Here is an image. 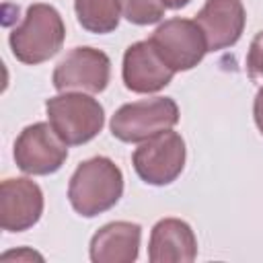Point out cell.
<instances>
[{
	"mask_svg": "<svg viewBox=\"0 0 263 263\" xmlns=\"http://www.w3.org/2000/svg\"><path fill=\"white\" fill-rule=\"evenodd\" d=\"M123 193L121 168L107 156H95L78 164L68 185V199L72 208L92 218L111 210Z\"/></svg>",
	"mask_w": 263,
	"mask_h": 263,
	"instance_id": "cell-1",
	"label": "cell"
},
{
	"mask_svg": "<svg viewBox=\"0 0 263 263\" xmlns=\"http://www.w3.org/2000/svg\"><path fill=\"white\" fill-rule=\"evenodd\" d=\"M66 37L60 12L49 4H33L27 8L25 21L10 33L12 55L23 64H41L53 58Z\"/></svg>",
	"mask_w": 263,
	"mask_h": 263,
	"instance_id": "cell-2",
	"label": "cell"
},
{
	"mask_svg": "<svg viewBox=\"0 0 263 263\" xmlns=\"http://www.w3.org/2000/svg\"><path fill=\"white\" fill-rule=\"evenodd\" d=\"M45 111L51 127L68 146L92 140L105 123L101 103L84 92H62L51 97L45 103Z\"/></svg>",
	"mask_w": 263,
	"mask_h": 263,
	"instance_id": "cell-3",
	"label": "cell"
},
{
	"mask_svg": "<svg viewBox=\"0 0 263 263\" xmlns=\"http://www.w3.org/2000/svg\"><path fill=\"white\" fill-rule=\"evenodd\" d=\"M179 121V107L168 97L142 99L127 103L111 117V134L127 144L144 142L160 132L171 129Z\"/></svg>",
	"mask_w": 263,
	"mask_h": 263,
	"instance_id": "cell-4",
	"label": "cell"
},
{
	"mask_svg": "<svg viewBox=\"0 0 263 263\" xmlns=\"http://www.w3.org/2000/svg\"><path fill=\"white\" fill-rule=\"evenodd\" d=\"M132 162L144 183L168 185L185 166V142L177 132H160L136 148Z\"/></svg>",
	"mask_w": 263,
	"mask_h": 263,
	"instance_id": "cell-5",
	"label": "cell"
},
{
	"mask_svg": "<svg viewBox=\"0 0 263 263\" xmlns=\"http://www.w3.org/2000/svg\"><path fill=\"white\" fill-rule=\"evenodd\" d=\"M150 41L158 51V55L175 72H185L195 68L208 51V43L199 25L189 18L164 21L152 33Z\"/></svg>",
	"mask_w": 263,
	"mask_h": 263,
	"instance_id": "cell-6",
	"label": "cell"
},
{
	"mask_svg": "<svg viewBox=\"0 0 263 263\" xmlns=\"http://www.w3.org/2000/svg\"><path fill=\"white\" fill-rule=\"evenodd\" d=\"M68 144L58 136L51 123H33L27 125L14 142V160L16 166L27 175H49L55 173L66 156Z\"/></svg>",
	"mask_w": 263,
	"mask_h": 263,
	"instance_id": "cell-7",
	"label": "cell"
},
{
	"mask_svg": "<svg viewBox=\"0 0 263 263\" xmlns=\"http://www.w3.org/2000/svg\"><path fill=\"white\" fill-rule=\"evenodd\" d=\"M111 62L95 47H74L53 70V86L60 92H101L107 88Z\"/></svg>",
	"mask_w": 263,
	"mask_h": 263,
	"instance_id": "cell-8",
	"label": "cell"
},
{
	"mask_svg": "<svg viewBox=\"0 0 263 263\" xmlns=\"http://www.w3.org/2000/svg\"><path fill=\"white\" fill-rule=\"evenodd\" d=\"M123 84L127 90L138 95H150L164 88L175 70L158 55L152 41H138L129 45L123 53Z\"/></svg>",
	"mask_w": 263,
	"mask_h": 263,
	"instance_id": "cell-9",
	"label": "cell"
},
{
	"mask_svg": "<svg viewBox=\"0 0 263 263\" xmlns=\"http://www.w3.org/2000/svg\"><path fill=\"white\" fill-rule=\"evenodd\" d=\"M43 214V193L31 179H4L0 185V226L23 232Z\"/></svg>",
	"mask_w": 263,
	"mask_h": 263,
	"instance_id": "cell-10",
	"label": "cell"
},
{
	"mask_svg": "<svg viewBox=\"0 0 263 263\" xmlns=\"http://www.w3.org/2000/svg\"><path fill=\"white\" fill-rule=\"evenodd\" d=\"M245 21L247 16L240 0H205L195 16V23L205 37L208 51L234 45L242 35Z\"/></svg>",
	"mask_w": 263,
	"mask_h": 263,
	"instance_id": "cell-11",
	"label": "cell"
},
{
	"mask_svg": "<svg viewBox=\"0 0 263 263\" xmlns=\"http://www.w3.org/2000/svg\"><path fill=\"white\" fill-rule=\"evenodd\" d=\"M197 255V240L191 226L179 218H164L154 224L148 245L152 263H191Z\"/></svg>",
	"mask_w": 263,
	"mask_h": 263,
	"instance_id": "cell-12",
	"label": "cell"
},
{
	"mask_svg": "<svg viewBox=\"0 0 263 263\" xmlns=\"http://www.w3.org/2000/svg\"><path fill=\"white\" fill-rule=\"evenodd\" d=\"M142 228L134 222L105 224L90 240V259L95 263H132L140 251Z\"/></svg>",
	"mask_w": 263,
	"mask_h": 263,
	"instance_id": "cell-13",
	"label": "cell"
},
{
	"mask_svg": "<svg viewBox=\"0 0 263 263\" xmlns=\"http://www.w3.org/2000/svg\"><path fill=\"white\" fill-rule=\"evenodd\" d=\"M74 10L82 29L90 33H111L119 25V0H74Z\"/></svg>",
	"mask_w": 263,
	"mask_h": 263,
	"instance_id": "cell-14",
	"label": "cell"
},
{
	"mask_svg": "<svg viewBox=\"0 0 263 263\" xmlns=\"http://www.w3.org/2000/svg\"><path fill=\"white\" fill-rule=\"evenodd\" d=\"M123 16L134 25H152L158 23L164 14L162 0H119Z\"/></svg>",
	"mask_w": 263,
	"mask_h": 263,
	"instance_id": "cell-15",
	"label": "cell"
},
{
	"mask_svg": "<svg viewBox=\"0 0 263 263\" xmlns=\"http://www.w3.org/2000/svg\"><path fill=\"white\" fill-rule=\"evenodd\" d=\"M247 72L253 82L263 84V31L255 35L247 55Z\"/></svg>",
	"mask_w": 263,
	"mask_h": 263,
	"instance_id": "cell-16",
	"label": "cell"
},
{
	"mask_svg": "<svg viewBox=\"0 0 263 263\" xmlns=\"http://www.w3.org/2000/svg\"><path fill=\"white\" fill-rule=\"evenodd\" d=\"M253 115H255V123L259 127V132L263 134V86L259 88L257 97H255V105H253Z\"/></svg>",
	"mask_w": 263,
	"mask_h": 263,
	"instance_id": "cell-17",
	"label": "cell"
},
{
	"mask_svg": "<svg viewBox=\"0 0 263 263\" xmlns=\"http://www.w3.org/2000/svg\"><path fill=\"white\" fill-rule=\"evenodd\" d=\"M12 257H16V259H23V257H29V259H41V255H37V253H33V251H18V253H6V255H2V261H8V259H12Z\"/></svg>",
	"mask_w": 263,
	"mask_h": 263,
	"instance_id": "cell-18",
	"label": "cell"
},
{
	"mask_svg": "<svg viewBox=\"0 0 263 263\" xmlns=\"http://www.w3.org/2000/svg\"><path fill=\"white\" fill-rule=\"evenodd\" d=\"M189 0H162V4L166 6V8H173V10H177V8H181V6H185Z\"/></svg>",
	"mask_w": 263,
	"mask_h": 263,
	"instance_id": "cell-19",
	"label": "cell"
}]
</instances>
